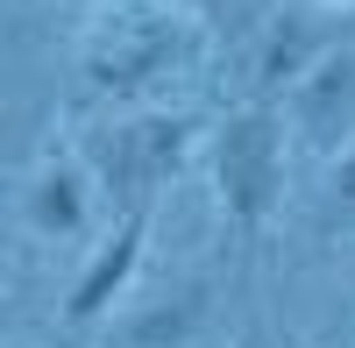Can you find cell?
<instances>
[{"instance_id":"obj_1","label":"cell","mask_w":355,"mask_h":348,"mask_svg":"<svg viewBox=\"0 0 355 348\" xmlns=\"http://www.w3.org/2000/svg\"><path fill=\"white\" fill-rule=\"evenodd\" d=\"M206 50V15L192 0H100L78 36V71L107 100H142L192 71Z\"/></svg>"},{"instance_id":"obj_2","label":"cell","mask_w":355,"mask_h":348,"mask_svg":"<svg viewBox=\"0 0 355 348\" xmlns=\"http://www.w3.org/2000/svg\"><path fill=\"white\" fill-rule=\"evenodd\" d=\"M199 150V114H171V107H142L107 121L85 142V164L107 192L114 214H157V199L171 192V178L192 164Z\"/></svg>"},{"instance_id":"obj_3","label":"cell","mask_w":355,"mask_h":348,"mask_svg":"<svg viewBox=\"0 0 355 348\" xmlns=\"http://www.w3.org/2000/svg\"><path fill=\"white\" fill-rule=\"evenodd\" d=\"M214 199L234 242H256L284 207V107L242 100L214 128Z\"/></svg>"},{"instance_id":"obj_4","label":"cell","mask_w":355,"mask_h":348,"mask_svg":"<svg viewBox=\"0 0 355 348\" xmlns=\"http://www.w3.org/2000/svg\"><path fill=\"white\" fill-rule=\"evenodd\" d=\"M284 121H291V135H299V150L327 157V164L355 142V43H334L284 93Z\"/></svg>"},{"instance_id":"obj_5","label":"cell","mask_w":355,"mask_h":348,"mask_svg":"<svg viewBox=\"0 0 355 348\" xmlns=\"http://www.w3.org/2000/svg\"><path fill=\"white\" fill-rule=\"evenodd\" d=\"M334 43H341V36H334V21L320 15V8L284 0L277 15L256 21V43H249V93L277 107V93H291V85H299Z\"/></svg>"},{"instance_id":"obj_6","label":"cell","mask_w":355,"mask_h":348,"mask_svg":"<svg viewBox=\"0 0 355 348\" xmlns=\"http://www.w3.org/2000/svg\"><path fill=\"white\" fill-rule=\"evenodd\" d=\"M93 199H107V192L93 178V164H85V150H50L21 185V220L43 242H78L93 227Z\"/></svg>"},{"instance_id":"obj_7","label":"cell","mask_w":355,"mask_h":348,"mask_svg":"<svg viewBox=\"0 0 355 348\" xmlns=\"http://www.w3.org/2000/svg\"><path fill=\"white\" fill-rule=\"evenodd\" d=\"M142 249H150V214H114V227L93 242L85 270L71 277V292H64V327H100L107 313L121 306V292L142 270Z\"/></svg>"},{"instance_id":"obj_8","label":"cell","mask_w":355,"mask_h":348,"mask_svg":"<svg viewBox=\"0 0 355 348\" xmlns=\"http://www.w3.org/2000/svg\"><path fill=\"white\" fill-rule=\"evenodd\" d=\"M320 235H355V142L327 164V192H320Z\"/></svg>"},{"instance_id":"obj_9","label":"cell","mask_w":355,"mask_h":348,"mask_svg":"<svg viewBox=\"0 0 355 348\" xmlns=\"http://www.w3.org/2000/svg\"><path fill=\"white\" fill-rule=\"evenodd\" d=\"M199 313H206V292H199V284H192L185 299H171L164 313H150V320H142V327L128 334V348H164V341H178V334H185V327L199 320Z\"/></svg>"},{"instance_id":"obj_10","label":"cell","mask_w":355,"mask_h":348,"mask_svg":"<svg viewBox=\"0 0 355 348\" xmlns=\"http://www.w3.org/2000/svg\"><path fill=\"white\" fill-rule=\"evenodd\" d=\"M192 8L206 15V28H214V21H263L256 0H192Z\"/></svg>"},{"instance_id":"obj_11","label":"cell","mask_w":355,"mask_h":348,"mask_svg":"<svg viewBox=\"0 0 355 348\" xmlns=\"http://www.w3.org/2000/svg\"><path fill=\"white\" fill-rule=\"evenodd\" d=\"M306 8H320L327 21H341V15H355V0H306Z\"/></svg>"},{"instance_id":"obj_12","label":"cell","mask_w":355,"mask_h":348,"mask_svg":"<svg viewBox=\"0 0 355 348\" xmlns=\"http://www.w3.org/2000/svg\"><path fill=\"white\" fill-rule=\"evenodd\" d=\"M71 8H85V15H93V8H100V0H71Z\"/></svg>"}]
</instances>
